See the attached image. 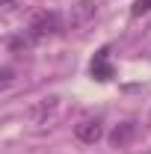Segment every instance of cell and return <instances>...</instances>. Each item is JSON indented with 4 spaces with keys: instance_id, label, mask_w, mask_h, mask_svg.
I'll list each match as a JSON object with an SVG mask.
<instances>
[{
    "instance_id": "obj_8",
    "label": "cell",
    "mask_w": 151,
    "mask_h": 154,
    "mask_svg": "<svg viewBox=\"0 0 151 154\" xmlns=\"http://www.w3.org/2000/svg\"><path fill=\"white\" fill-rule=\"evenodd\" d=\"M0 6H6V9H12V0H0Z\"/></svg>"
},
{
    "instance_id": "obj_6",
    "label": "cell",
    "mask_w": 151,
    "mask_h": 154,
    "mask_svg": "<svg viewBox=\"0 0 151 154\" xmlns=\"http://www.w3.org/2000/svg\"><path fill=\"white\" fill-rule=\"evenodd\" d=\"M145 12H151V0H136V3H133V9H131L133 18H139V15H145Z\"/></svg>"
},
{
    "instance_id": "obj_3",
    "label": "cell",
    "mask_w": 151,
    "mask_h": 154,
    "mask_svg": "<svg viewBox=\"0 0 151 154\" xmlns=\"http://www.w3.org/2000/svg\"><path fill=\"white\" fill-rule=\"evenodd\" d=\"M74 136L83 145H95V142L104 139V122L101 119H83L74 125Z\"/></svg>"
},
{
    "instance_id": "obj_2",
    "label": "cell",
    "mask_w": 151,
    "mask_h": 154,
    "mask_svg": "<svg viewBox=\"0 0 151 154\" xmlns=\"http://www.w3.org/2000/svg\"><path fill=\"white\" fill-rule=\"evenodd\" d=\"M89 74H92L98 83H110V80L116 77L113 59H110V45H104V48H98V51H95L92 62H89Z\"/></svg>"
},
{
    "instance_id": "obj_4",
    "label": "cell",
    "mask_w": 151,
    "mask_h": 154,
    "mask_svg": "<svg viewBox=\"0 0 151 154\" xmlns=\"http://www.w3.org/2000/svg\"><path fill=\"white\" fill-rule=\"evenodd\" d=\"M89 18H95V3L92 0H80V3H74V9L68 15V24L71 27H83Z\"/></svg>"
},
{
    "instance_id": "obj_1",
    "label": "cell",
    "mask_w": 151,
    "mask_h": 154,
    "mask_svg": "<svg viewBox=\"0 0 151 154\" xmlns=\"http://www.w3.org/2000/svg\"><path fill=\"white\" fill-rule=\"evenodd\" d=\"M59 30H62V15L59 12H36L33 18H30V24H27V38L36 45V42H45V38L57 36Z\"/></svg>"
},
{
    "instance_id": "obj_7",
    "label": "cell",
    "mask_w": 151,
    "mask_h": 154,
    "mask_svg": "<svg viewBox=\"0 0 151 154\" xmlns=\"http://www.w3.org/2000/svg\"><path fill=\"white\" fill-rule=\"evenodd\" d=\"M0 77H3V83H12V68H9V65H3Z\"/></svg>"
},
{
    "instance_id": "obj_5",
    "label": "cell",
    "mask_w": 151,
    "mask_h": 154,
    "mask_svg": "<svg viewBox=\"0 0 151 154\" xmlns=\"http://www.w3.org/2000/svg\"><path fill=\"white\" fill-rule=\"evenodd\" d=\"M133 134H136V125L133 122H122V125H116L113 134H110V142H113L116 148H122V145H128L133 139Z\"/></svg>"
}]
</instances>
